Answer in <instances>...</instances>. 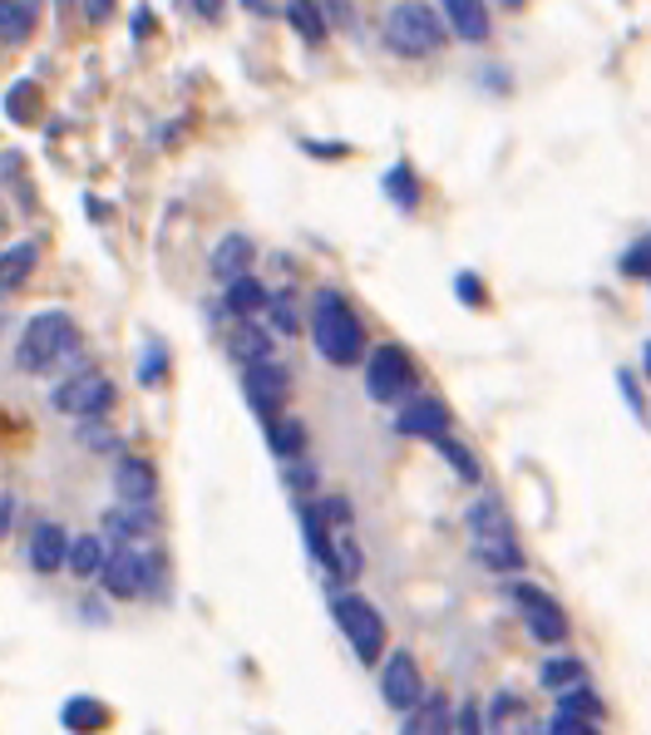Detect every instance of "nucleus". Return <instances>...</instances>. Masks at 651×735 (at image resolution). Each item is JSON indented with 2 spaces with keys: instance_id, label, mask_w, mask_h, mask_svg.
I'll return each mask as SVG.
<instances>
[{
  "instance_id": "obj_1",
  "label": "nucleus",
  "mask_w": 651,
  "mask_h": 735,
  "mask_svg": "<svg viewBox=\"0 0 651 735\" xmlns=\"http://www.w3.org/2000/svg\"><path fill=\"white\" fill-rule=\"evenodd\" d=\"M15 371L25 375H54V371H85V341L79 326L64 307H45L25 321L21 341H15Z\"/></svg>"
},
{
  "instance_id": "obj_2",
  "label": "nucleus",
  "mask_w": 651,
  "mask_h": 735,
  "mask_svg": "<svg viewBox=\"0 0 651 735\" xmlns=\"http://www.w3.org/2000/svg\"><path fill=\"white\" fill-rule=\"evenodd\" d=\"M306 331H311L316 356L326 365H336V371H355V365L365 361V326H361V316H355V307L336 287H321L316 297H311Z\"/></svg>"
},
{
  "instance_id": "obj_3",
  "label": "nucleus",
  "mask_w": 651,
  "mask_h": 735,
  "mask_svg": "<svg viewBox=\"0 0 651 735\" xmlns=\"http://www.w3.org/2000/svg\"><path fill=\"white\" fill-rule=\"evenodd\" d=\"M99 587L114 602H159L168 597V558L159 544H118L99 568Z\"/></svg>"
},
{
  "instance_id": "obj_4",
  "label": "nucleus",
  "mask_w": 651,
  "mask_h": 735,
  "mask_svg": "<svg viewBox=\"0 0 651 735\" xmlns=\"http://www.w3.org/2000/svg\"><path fill=\"white\" fill-rule=\"evenodd\" d=\"M464 528H470V548H474V563L489 568L499 577H518L528 563L518 533H513V519L493 494H479V499L464 509Z\"/></svg>"
},
{
  "instance_id": "obj_5",
  "label": "nucleus",
  "mask_w": 651,
  "mask_h": 735,
  "mask_svg": "<svg viewBox=\"0 0 651 735\" xmlns=\"http://www.w3.org/2000/svg\"><path fill=\"white\" fill-rule=\"evenodd\" d=\"M385 50L400 54V60H429V54L445 50L449 30L439 25V11L425 5V0H396L390 11H385Z\"/></svg>"
},
{
  "instance_id": "obj_6",
  "label": "nucleus",
  "mask_w": 651,
  "mask_h": 735,
  "mask_svg": "<svg viewBox=\"0 0 651 735\" xmlns=\"http://www.w3.org/2000/svg\"><path fill=\"white\" fill-rule=\"evenodd\" d=\"M331 622L341 627L346 647L361 667H375L385 657V641H390V627H385L380 608H375L365 593L355 587H331Z\"/></svg>"
},
{
  "instance_id": "obj_7",
  "label": "nucleus",
  "mask_w": 651,
  "mask_h": 735,
  "mask_svg": "<svg viewBox=\"0 0 651 735\" xmlns=\"http://www.w3.org/2000/svg\"><path fill=\"white\" fill-rule=\"evenodd\" d=\"M361 381L375 406H400L420 390V365L405 346H375L361 361Z\"/></svg>"
},
{
  "instance_id": "obj_8",
  "label": "nucleus",
  "mask_w": 651,
  "mask_h": 735,
  "mask_svg": "<svg viewBox=\"0 0 651 735\" xmlns=\"http://www.w3.org/2000/svg\"><path fill=\"white\" fill-rule=\"evenodd\" d=\"M503 593H509V602H513V612H518L528 637L543 641V647H563L567 641V612L558 608V597L548 593V587L528 583V577H509Z\"/></svg>"
},
{
  "instance_id": "obj_9",
  "label": "nucleus",
  "mask_w": 651,
  "mask_h": 735,
  "mask_svg": "<svg viewBox=\"0 0 651 735\" xmlns=\"http://www.w3.org/2000/svg\"><path fill=\"white\" fill-rule=\"evenodd\" d=\"M114 400H118V385L109 381L104 371H95V365L70 371L64 381H54V390H50V406L70 420H104L109 410H114Z\"/></svg>"
},
{
  "instance_id": "obj_10",
  "label": "nucleus",
  "mask_w": 651,
  "mask_h": 735,
  "mask_svg": "<svg viewBox=\"0 0 651 735\" xmlns=\"http://www.w3.org/2000/svg\"><path fill=\"white\" fill-rule=\"evenodd\" d=\"M242 395L252 415L267 425V420L287 415V395H291V371L272 356V361H256V365H242Z\"/></svg>"
},
{
  "instance_id": "obj_11",
  "label": "nucleus",
  "mask_w": 651,
  "mask_h": 735,
  "mask_svg": "<svg viewBox=\"0 0 651 735\" xmlns=\"http://www.w3.org/2000/svg\"><path fill=\"white\" fill-rule=\"evenodd\" d=\"M375 667H380V701L390 706V711L396 715H405L410 706L420 701V696H425V672H420V661H415V651H385L380 661H375Z\"/></svg>"
},
{
  "instance_id": "obj_12",
  "label": "nucleus",
  "mask_w": 651,
  "mask_h": 735,
  "mask_svg": "<svg viewBox=\"0 0 651 735\" xmlns=\"http://www.w3.org/2000/svg\"><path fill=\"white\" fill-rule=\"evenodd\" d=\"M163 533V513L159 503H114L104 509V544H159Z\"/></svg>"
},
{
  "instance_id": "obj_13",
  "label": "nucleus",
  "mask_w": 651,
  "mask_h": 735,
  "mask_svg": "<svg viewBox=\"0 0 651 735\" xmlns=\"http://www.w3.org/2000/svg\"><path fill=\"white\" fill-rule=\"evenodd\" d=\"M396 435L405 439H429L435 445L439 435H449V406L445 400H435V395H410V400H400L396 406Z\"/></svg>"
},
{
  "instance_id": "obj_14",
  "label": "nucleus",
  "mask_w": 651,
  "mask_h": 735,
  "mask_svg": "<svg viewBox=\"0 0 651 735\" xmlns=\"http://www.w3.org/2000/svg\"><path fill=\"white\" fill-rule=\"evenodd\" d=\"M114 503H159V470L149 454H114Z\"/></svg>"
},
{
  "instance_id": "obj_15",
  "label": "nucleus",
  "mask_w": 651,
  "mask_h": 735,
  "mask_svg": "<svg viewBox=\"0 0 651 735\" xmlns=\"http://www.w3.org/2000/svg\"><path fill=\"white\" fill-rule=\"evenodd\" d=\"M64 548H70V533H64L54 519H40V523L30 528L25 558H30V568H35L40 577H54V573H64Z\"/></svg>"
},
{
  "instance_id": "obj_16",
  "label": "nucleus",
  "mask_w": 651,
  "mask_h": 735,
  "mask_svg": "<svg viewBox=\"0 0 651 735\" xmlns=\"http://www.w3.org/2000/svg\"><path fill=\"white\" fill-rule=\"evenodd\" d=\"M252 262H256V247H252V237L247 233H227V237H217V247H213V257H208V272H213V282H237V277H247L252 272Z\"/></svg>"
},
{
  "instance_id": "obj_17",
  "label": "nucleus",
  "mask_w": 651,
  "mask_h": 735,
  "mask_svg": "<svg viewBox=\"0 0 651 735\" xmlns=\"http://www.w3.org/2000/svg\"><path fill=\"white\" fill-rule=\"evenodd\" d=\"M454 721V706L445 692H425L405 715H400V735H449Z\"/></svg>"
},
{
  "instance_id": "obj_18",
  "label": "nucleus",
  "mask_w": 651,
  "mask_h": 735,
  "mask_svg": "<svg viewBox=\"0 0 651 735\" xmlns=\"http://www.w3.org/2000/svg\"><path fill=\"white\" fill-rule=\"evenodd\" d=\"M109 558L104 533H75L70 548H64V573H75L79 583H99V568Z\"/></svg>"
},
{
  "instance_id": "obj_19",
  "label": "nucleus",
  "mask_w": 651,
  "mask_h": 735,
  "mask_svg": "<svg viewBox=\"0 0 651 735\" xmlns=\"http://www.w3.org/2000/svg\"><path fill=\"white\" fill-rule=\"evenodd\" d=\"M237 365H256L277 356V336H272L262 321H233V341H227Z\"/></svg>"
},
{
  "instance_id": "obj_20",
  "label": "nucleus",
  "mask_w": 651,
  "mask_h": 735,
  "mask_svg": "<svg viewBox=\"0 0 651 735\" xmlns=\"http://www.w3.org/2000/svg\"><path fill=\"white\" fill-rule=\"evenodd\" d=\"M262 307H267V287H262L252 272L223 287V316L227 321H256L262 316Z\"/></svg>"
},
{
  "instance_id": "obj_21",
  "label": "nucleus",
  "mask_w": 651,
  "mask_h": 735,
  "mask_svg": "<svg viewBox=\"0 0 651 735\" xmlns=\"http://www.w3.org/2000/svg\"><path fill=\"white\" fill-rule=\"evenodd\" d=\"M439 5H445V25L460 40H470V45L489 40V5L484 0H439Z\"/></svg>"
},
{
  "instance_id": "obj_22",
  "label": "nucleus",
  "mask_w": 651,
  "mask_h": 735,
  "mask_svg": "<svg viewBox=\"0 0 651 735\" xmlns=\"http://www.w3.org/2000/svg\"><path fill=\"white\" fill-rule=\"evenodd\" d=\"M40 266V242H11L0 252V291H21Z\"/></svg>"
},
{
  "instance_id": "obj_23",
  "label": "nucleus",
  "mask_w": 651,
  "mask_h": 735,
  "mask_svg": "<svg viewBox=\"0 0 651 735\" xmlns=\"http://www.w3.org/2000/svg\"><path fill=\"white\" fill-rule=\"evenodd\" d=\"M267 445H272V454H277V464H281V459H301V454H311V435H306V425H301L297 415H277V420H267Z\"/></svg>"
},
{
  "instance_id": "obj_24",
  "label": "nucleus",
  "mask_w": 651,
  "mask_h": 735,
  "mask_svg": "<svg viewBox=\"0 0 651 735\" xmlns=\"http://www.w3.org/2000/svg\"><path fill=\"white\" fill-rule=\"evenodd\" d=\"M35 0H0V45H25L35 35Z\"/></svg>"
},
{
  "instance_id": "obj_25",
  "label": "nucleus",
  "mask_w": 651,
  "mask_h": 735,
  "mask_svg": "<svg viewBox=\"0 0 651 735\" xmlns=\"http://www.w3.org/2000/svg\"><path fill=\"white\" fill-rule=\"evenodd\" d=\"M538 686L543 692H573V686H588V667H583V657H548L543 667H538Z\"/></svg>"
},
{
  "instance_id": "obj_26",
  "label": "nucleus",
  "mask_w": 651,
  "mask_h": 735,
  "mask_svg": "<svg viewBox=\"0 0 651 735\" xmlns=\"http://www.w3.org/2000/svg\"><path fill=\"white\" fill-rule=\"evenodd\" d=\"M287 25L301 35L306 45H321L326 35H331V25H326V11H321V0H287Z\"/></svg>"
},
{
  "instance_id": "obj_27",
  "label": "nucleus",
  "mask_w": 651,
  "mask_h": 735,
  "mask_svg": "<svg viewBox=\"0 0 651 735\" xmlns=\"http://www.w3.org/2000/svg\"><path fill=\"white\" fill-rule=\"evenodd\" d=\"M262 326L272 331V336H297L306 321H301V307L291 291H267V307H262Z\"/></svg>"
},
{
  "instance_id": "obj_28",
  "label": "nucleus",
  "mask_w": 651,
  "mask_h": 735,
  "mask_svg": "<svg viewBox=\"0 0 651 735\" xmlns=\"http://www.w3.org/2000/svg\"><path fill=\"white\" fill-rule=\"evenodd\" d=\"M0 104H5V119H11V124H40V85H35V79H15Z\"/></svg>"
},
{
  "instance_id": "obj_29",
  "label": "nucleus",
  "mask_w": 651,
  "mask_h": 735,
  "mask_svg": "<svg viewBox=\"0 0 651 735\" xmlns=\"http://www.w3.org/2000/svg\"><path fill=\"white\" fill-rule=\"evenodd\" d=\"M281 484H287V494L297 503H306V499H316V494H321V474H316V464H311L306 454H301V459H281Z\"/></svg>"
},
{
  "instance_id": "obj_30",
  "label": "nucleus",
  "mask_w": 651,
  "mask_h": 735,
  "mask_svg": "<svg viewBox=\"0 0 651 735\" xmlns=\"http://www.w3.org/2000/svg\"><path fill=\"white\" fill-rule=\"evenodd\" d=\"M64 725L70 731H85V735H95V731H104L109 725V706L104 701H95V696H75V701H64Z\"/></svg>"
},
{
  "instance_id": "obj_31",
  "label": "nucleus",
  "mask_w": 651,
  "mask_h": 735,
  "mask_svg": "<svg viewBox=\"0 0 651 735\" xmlns=\"http://www.w3.org/2000/svg\"><path fill=\"white\" fill-rule=\"evenodd\" d=\"M602 696H592L588 686H573V692H558V711L553 715H567V721H588V725H598L602 721Z\"/></svg>"
},
{
  "instance_id": "obj_32",
  "label": "nucleus",
  "mask_w": 651,
  "mask_h": 735,
  "mask_svg": "<svg viewBox=\"0 0 651 735\" xmlns=\"http://www.w3.org/2000/svg\"><path fill=\"white\" fill-rule=\"evenodd\" d=\"M385 198L396 208H405V213L420 208V183H415V169H410V163H396V169L385 173Z\"/></svg>"
},
{
  "instance_id": "obj_33",
  "label": "nucleus",
  "mask_w": 651,
  "mask_h": 735,
  "mask_svg": "<svg viewBox=\"0 0 651 735\" xmlns=\"http://www.w3.org/2000/svg\"><path fill=\"white\" fill-rule=\"evenodd\" d=\"M435 449H439V459H445V464H449V470H454V474H460L464 484H479V479H484L479 459H474L470 449H464L454 435H439V439H435Z\"/></svg>"
},
{
  "instance_id": "obj_34",
  "label": "nucleus",
  "mask_w": 651,
  "mask_h": 735,
  "mask_svg": "<svg viewBox=\"0 0 651 735\" xmlns=\"http://www.w3.org/2000/svg\"><path fill=\"white\" fill-rule=\"evenodd\" d=\"M513 721H524V701H518L513 692H499L489 706H484V725H489V731H509Z\"/></svg>"
},
{
  "instance_id": "obj_35",
  "label": "nucleus",
  "mask_w": 651,
  "mask_h": 735,
  "mask_svg": "<svg viewBox=\"0 0 651 735\" xmlns=\"http://www.w3.org/2000/svg\"><path fill=\"white\" fill-rule=\"evenodd\" d=\"M449 735H489V725H484V701H479V696H464V701L454 706Z\"/></svg>"
},
{
  "instance_id": "obj_36",
  "label": "nucleus",
  "mask_w": 651,
  "mask_h": 735,
  "mask_svg": "<svg viewBox=\"0 0 651 735\" xmlns=\"http://www.w3.org/2000/svg\"><path fill=\"white\" fill-rule=\"evenodd\" d=\"M75 439H79V445H89V449H99V454H124V449H118V439L109 435L104 420H75Z\"/></svg>"
},
{
  "instance_id": "obj_37",
  "label": "nucleus",
  "mask_w": 651,
  "mask_h": 735,
  "mask_svg": "<svg viewBox=\"0 0 651 735\" xmlns=\"http://www.w3.org/2000/svg\"><path fill=\"white\" fill-rule=\"evenodd\" d=\"M163 375H168V346L149 341V346H143V361H139V381L143 385H159Z\"/></svg>"
},
{
  "instance_id": "obj_38",
  "label": "nucleus",
  "mask_w": 651,
  "mask_h": 735,
  "mask_svg": "<svg viewBox=\"0 0 651 735\" xmlns=\"http://www.w3.org/2000/svg\"><path fill=\"white\" fill-rule=\"evenodd\" d=\"M321 11H326V25L336 21V30H361V21H355V5L351 0H321Z\"/></svg>"
},
{
  "instance_id": "obj_39",
  "label": "nucleus",
  "mask_w": 651,
  "mask_h": 735,
  "mask_svg": "<svg viewBox=\"0 0 651 735\" xmlns=\"http://www.w3.org/2000/svg\"><path fill=\"white\" fill-rule=\"evenodd\" d=\"M79 11H85L89 25H109L114 21V0H79Z\"/></svg>"
},
{
  "instance_id": "obj_40",
  "label": "nucleus",
  "mask_w": 651,
  "mask_h": 735,
  "mask_svg": "<svg viewBox=\"0 0 651 735\" xmlns=\"http://www.w3.org/2000/svg\"><path fill=\"white\" fill-rule=\"evenodd\" d=\"M548 735H598V725H588V721H567V715H553Z\"/></svg>"
},
{
  "instance_id": "obj_41",
  "label": "nucleus",
  "mask_w": 651,
  "mask_h": 735,
  "mask_svg": "<svg viewBox=\"0 0 651 735\" xmlns=\"http://www.w3.org/2000/svg\"><path fill=\"white\" fill-rule=\"evenodd\" d=\"M188 5H192V15L208 21V25H217L223 21V11H227V0H188Z\"/></svg>"
},
{
  "instance_id": "obj_42",
  "label": "nucleus",
  "mask_w": 651,
  "mask_h": 735,
  "mask_svg": "<svg viewBox=\"0 0 651 735\" xmlns=\"http://www.w3.org/2000/svg\"><path fill=\"white\" fill-rule=\"evenodd\" d=\"M128 30H134V40H149L153 35V11L149 5H134V25H128Z\"/></svg>"
},
{
  "instance_id": "obj_43",
  "label": "nucleus",
  "mask_w": 651,
  "mask_h": 735,
  "mask_svg": "<svg viewBox=\"0 0 651 735\" xmlns=\"http://www.w3.org/2000/svg\"><path fill=\"white\" fill-rule=\"evenodd\" d=\"M460 297H464V307H484V282H474L470 272L460 277Z\"/></svg>"
},
{
  "instance_id": "obj_44",
  "label": "nucleus",
  "mask_w": 651,
  "mask_h": 735,
  "mask_svg": "<svg viewBox=\"0 0 651 735\" xmlns=\"http://www.w3.org/2000/svg\"><path fill=\"white\" fill-rule=\"evenodd\" d=\"M15 528V494H0V538H11Z\"/></svg>"
},
{
  "instance_id": "obj_45",
  "label": "nucleus",
  "mask_w": 651,
  "mask_h": 735,
  "mask_svg": "<svg viewBox=\"0 0 651 735\" xmlns=\"http://www.w3.org/2000/svg\"><path fill=\"white\" fill-rule=\"evenodd\" d=\"M242 5H247V11H252V15H272V11H277L272 0H242Z\"/></svg>"
},
{
  "instance_id": "obj_46",
  "label": "nucleus",
  "mask_w": 651,
  "mask_h": 735,
  "mask_svg": "<svg viewBox=\"0 0 651 735\" xmlns=\"http://www.w3.org/2000/svg\"><path fill=\"white\" fill-rule=\"evenodd\" d=\"M5 321H11V291H0V331H5Z\"/></svg>"
},
{
  "instance_id": "obj_47",
  "label": "nucleus",
  "mask_w": 651,
  "mask_h": 735,
  "mask_svg": "<svg viewBox=\"0 0 651 735\" xmlns=\"http://www.w3.org/2000/svg\"><path fill=\"white\" fill-rule=\"evenodd\" d=\"M54 11H60V15H70V11H75V0H54Z\"/></svg>"
},
{
  "instance_id": "obj_48",
  "label": "nucleus",
  "mask_w": 651,
  "mask_h": 735,
  "mask_svg": "<svg viewBox=\"0 0 651 735\" xmlns=\"http://www.w3.org/2000/svg\"><path fill=\"white\" fill-rule=\"evenodd\" d=\"M641 365H647V375H651V341H647V351H641Z\"/></svg>"
},
{
  "instance_id": "obj_49",
  "label": "nucleus",
  "mask_w": 651,
  "mask_h": 735,
  "mask_svg": "<svg viewBox=\"0 0 651 735\" xmlns=\"http://www.w3.org/2000/svg\"><path fill=\"white\" fill-rule=\"evenodd\" d=\"M499 5H503V11H518V5H524V0H499Z\"/></svg>"
},
{
  "instance_id": "obj_50",
  "label": "nucleus",
  "mask_w": 651,
  "mask_h": 735,
  "mask_svg": "<svg viewBox=\"0 0 651 735\" xmlns=\"http://www.w3.org/2000/svg\"><path fill=\"white\" fill-rule=\"evenodd\" d=\"M5 223H11V213H5V203H0V233H5Z\"/></svg>"
},
{
  "instance_id": "obj_51",
  "label": "nucleus",
  "mask_w": 651,
  "mask_h": 735,
  "mask_svg": "<svg viewBox=\"0 0 651 735\" xmlns=\"http://www.w3.org/2000/svg\"><path fill=\"white\" fill-rule=\"evenodd\" d=\"M641 247H647V262H651V237H647V242H641Z\"/></svg>"
},
{
  "instance_id": "obj_52",
  "label": "nucleus",
  "mask_w": 651,
  "mask_h": 735,
  "mask_svg": "<svg viewBox=\"0 0 651 735\" xmlns=\"http://www.w3.org/2000/svg\"><path fill=\"white\" fill-rule=\"evenodd\" d=\"M543 735H548V731H543Z\"/></svg>"
}]
</instances>
